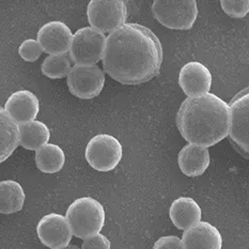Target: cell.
Instances as JSON below:
<instances>
[{"mask_svg":"<svg viewBox=\"0 0 249 249\" xmlns=\"http://www.w3.org/2000/svg\"><path fill=\"white\" fill-rule=\"evenodd\" d=\"M163 57V46L152 30L126 23L107 36L102 62L118 83L142 85L160 73Z\"/></svg>","mask_w":249,"mask_h":249,"instance_id":"obj_1","label":"cell"},{"mask_svg":"<svg viewBox=\"0 0 249 249\" xmlns=\"http://www.w3.org/2000/svg\"><path fill=\"white\" fill-rule=\"evenodd\" d=\"M176 122L186 142L205 148L212 147L229 136L230 104L211 92L187 97L178 108Z\"/></svg>","mask_w":249,"mask_h":249,"instance_id":"obj_2","label":"cell"},{"mask_svg":"<svg viewBox=\"0 0 249 249\" xmlns=\"http://www.w3.org/2000/svg\"><path fill=\"white\" fill-rule=\"evenodd\" d=\"M66 217L73 235L86 237L101 233L105 225V210L101 202L92 197H80L70 204Z\"/></svg>","mask_w":249,"mask_h":249,"instance_id":"obj_3","label":"cell"},{"mask_svg":"<svg viewBox=\"0 0 249 249\" xmlns=\"http://www.w3.org/2000/svg\"><path fill=\"white\" fill-rule=\"evenodd\" d=\"M152 13L160 25L173 30H189L198 16L195 0H155Z\"/></svg>","mask_w":249,"mask_h":249,"instance_id":"obj_4","label":"cell"},{"mask_svg":"<svg viewBox=\"0 0 249 249\" xmlns=\"http://www.w3.org/2000/svg\"><path fill=\"white\" fill-rule=\"evenodd\" d=\"M107 36L92 27H84L74 34L69 56L74 66H96L103 60Z\"/></svg>","mask_w":249,"mask_h":249,"instance_id":"obj_5","label":"cell"},{"mask_svg":"<svg viewBox=\"0 0 249 249\" xmlns=\"http://www.w3.org/2000/svg\"><path fill=\"white\" fill-rule=\"evenodd\" d=\"M123 155L122 144L109 134H97L86 147L85 156L88 164L96 171L108 172L119 165Z\"/></svg>","mask_w":249,"mask_h":249,"instance_id":"obj_6","label":"cell"},{"mask_svg":"<svg viewBox=\"0 0 249 249\" xmlns=\"http://www.w3.org/2000/svg\"><path fill=\"white\" fill-rule=\"evenodd\" d=\"M87 18L90 27L103 34L125 25L127 7L123 0H91L87 8Z\"/></svg>","mask_w":249,"mask_h":249,"instance_id":"obj_7","label":"cell"},{"mask_svg":"<svg viewBox=\"0 0 249 249\" xmlns=\"http://www.w3.org/2000/svg\"><path fill=\"white\" fill-rule=\"evenodd\" d=\"M230 108V142L237 152L249 160V87L231 100Z\"/></svg>","mask_w":249,"mask_h":249,"instance_id":"obj_8","label":"cell"},{"mask_svg":"<svg viewBox=\"0 0 249 249\" xmlns=\"http://www.w3.org/2000/svg\"><path fill=\"white\" fill-rule=\"evenodd\" d=\"M71 93L82 100L100 95L105 85V74L97 66H74L67 77Z\"/></svg>","mask_w":249,"mask_h":249,"instance_id":"obj_9","label":"cell"},{"mask_svg":"<svg viewBox=\"0 0 249 249\" xmlns=\"http://www.w3.org/2000/svg\"><path fill=\"white\" fill-rule=\"evenodd\" d=\"M36 233L44 246L51 249H61L70 245L73 232L66 216L51 213L40 219Z\"/></svg>","mask_w":249,"mask_h":249,"instance_id":"obj_10","label":"cell"},{"mask_svg":"<svg viewBox=\"0 0 249 249\" xmlns=\"http://www.w3.org/2000/svg\"><path fill=\"white\" fill-rule=\"evenodd\" d=\"M73 32L60 20H52L43 25L37 31L36 40L48 55H67L71 48Z\"/></svg>","mask_w":249,"mask_h":249,"instance_id":"obj_11","label":"cell"},{"mask_svg":"<svg viewBox=\"0 0 249 249\" xmlns=\"http://www.w3.org/2000/svg\"><path fill=\"white\" fill-rule=\"evenodd\" d=\"M213 77L210 70L198 61H191L182 67L178 74V85L188 97L210 93Z\"/></svg>","mask_w":249,"mask_h":249,"instance_id":"obj_12","label":"cell"},{"mask_svg":"<svg viewBox=\"0 0 249 249\" xmlns=\"http://www.w3.org/2000/svg\"><path fill=\"white\" fill-rule=\"evenodd\" d=\"M4 109L19 125L36 120L40 110V102L29 90H18L9 96Z\"/></svg>","mask_w":249,"mask_h":249,"instance_id":"obj_13","label":"cell"},{"mask_svg":"<svg viewBox=\"0 0 249 249\" xmlns=\"http://www.w3.org/2000/svg\"><path fill=\"white\" fill-rule=\"evenodd\" d=\"M182 242L185 249H221L223 236L215 226L208 221H200L184 231Z\"/></svg>","mask_w":249,"mask_h":249,"instance_id":"obj_14","label":"cell"},{"mask_svg":"<svg viewBox=\"0 0 249 249\" xmlns=\"http://www.w3.org/2000/svg\"><path fill=\"white\" fill-rule=\"evenodd\" d=\"M178 165L184 175L191 178L202 176L210 166V152L202 145L188 143L178 154Z\"/></svg>","mask_w":249,"mask_h":249,"instance_id":"obj_15","label":"cell"},{"mask_svg":"<svg viewBox=\"0 0 249 249\" xmlns=\"http://www.w3.org/2000/svg\"><path fill=\"white\" fill-rule=\"evenodd\" d=\"M169 217L178 229L185 231L201 221L202 211L195 199L180 197L171 203Z\"/></svg>","mask_w":249,"mask_h":249,"instance_id":"obj_16","label":"cell"},{"mask_svg":"<svg viewBox=\"0 0 249 249\" xmlns=\"http://www.w3.org/2000/svg\"><path fill=\"white\" fill-rule=\"evenodd\" d=\"M20 145L19 124L15 122L4 107L0 108V161L7 160Z\"/></svg>","mask_w":249,"mask_h":249,"instance_id":"obj_17","label":"cell"},{"mask_svg":"<svg viewBox=\"0 0 249 249\" xmlns=\"http://www.w3.org/2000/svg\"><path fill=\"white\" fill-rule=\"evenodd\" d=\"M26 194L20 184L13 180H4L0 183V212L13 214L24 208Z\"/></svg>","mask_w":249,"mask_h":249,"instance_id":"obj_18","label":"cell"},{"mask_svg":"<svg viewBox=\"0 0 249 249\" xmlns=\"http://www.w3.org/2000/svg\"><path fill=\"white\" fill-rule=\"evenodd\" d=\"M20 145L26 150L36 151L48 143L51 138V131L45 123L35 120L29 123L21 124Z\"/></svg>","mask_w":249,"mask_h":249,"instance_id":"obj_19","label":"cell"},{"mask_svg":"<svg viewBox=\"0 0 249 249\" xmlns=\"http://www.w3.org/2000/svg\"><path fill=\"white\" fill-rule=\"evenodd\" d=\"M37 169L44 173H57L66 164V153L55 143H47L36 152Z\"/></svg>","mask_w":249,"mask_h":249,"instance_id":"obj_20","label":"cell"},{"mask_svg":"<svg viewBox=\"0 0 249 249\" xmlns=\"http://www.w3.org/2000/svg\"><path fill=\"white\" fill-rule=\"evenodd\" d=\"M71 61V58L67 55H48L41 66L42 74L51 79L68 77L73 68Z\"/></svg>","mask_w":249,"mask_h":249,"instance_id":"obj_21","label":"cell"},{"mask_svg":"<svg viewBox=\"0 0 249 249\" xmlns=\"http://www.w3.org/2000/svg\"><path fill=\"white\" fill-rule=\"evenodd\" d=\"M221 9L234 18H243L249 13V0H221Z\"/></svg>","mask_w":249,"mask_h":249,"instance_id":"obj_22","label":"cell"},{"mask_svg":"<svg viewBox=\"0 0 249 249\" xmlns=\"http://www.w3.org/2000/svg\"><path fill=\"white\" fill-rule=\"evenodd\" d=\"M43 53V48L37 40L27 39L18 47V53L21 59L27 62H35Z\"/></svg>","mask_w":249,"mask_h":249,"instance_id":"obj_23","label":"cell"},{"mask_svg":"<svg viewBox=\"0 0 249 249\" xmlns=\"http://www.w3.org/2000/svg\"><path fill=\"white\" fill-rule=\"evenodd\" d=\"M110 248H111L110 241L102 233H97V234L86 237V239L83 241V245H82V249H110Z\"/></svg>","mask_w":249,"mask_h":249,"instance_id":"obj_24","label":"cell"},{"mask_svg":"<svg viewBox=\"0 0 249 249\" xmlns=\"http://www.w3.org/2000/svg\"><path fill=\"white\" fill-rule=\"evenodd\" d=\"M152 249H185L182 239L176 235L161 236L155 242Z\"/></svg>","mask_w":249,"mask_h":249,"instance_id":"obj_25","label":"cell"},{"mask_svg":"<svg viewBox=\"0 0 249 249\" xmlns=\"http://www.w3.org/2000/svg\"><path fill=\"white\" fill-rule=\"evenodd\" d=\"M61 249H82V248H79L78 246H76V245H68V246H66V247H63V248H61Z\"/></svg>","mask_w":249,"mask_h":249,"instance_id":"obj_26","label":"cell"}]
</instances>
